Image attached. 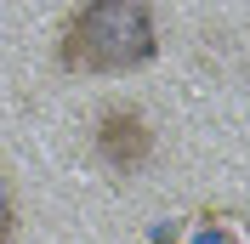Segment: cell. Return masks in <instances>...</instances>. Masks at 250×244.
Instances as JSON below:
<instances>
[{
	"instance_id": "1",
	"label": "cell",
	"mask_w": 250,
	"mask_h": 244,
	"mask_svg": "<svg viewBox=\"0 0 250 244\" xmlns=\"http://www.w3.org/2000/svg\"><path fill=\"white\" fill-rule=\"evenodd\" d=\"M159 57V23L148 0H85L57 34V68L68 74H137Z\"/></svg>"
},
{
	"instance_id": "2",
	"label": "cell",
	"mask_w": 250,
	"mask_h": 244,
	"mask_svg": "<svg viewBox=\"0 0 250 244\" xmlns=\"http://www.w3.org/2000/svg\"><path fill=\"white\" fill-rule=\"evenodd\" d=\"M97 159L114 176H137L154 159V131H148V120L131 102H108L97 114Z\"/></svg>"
},
{
	"instance_id": "3",
	"label": "cell",
	"mask_w": 250,
	"mask_h": 244,
	"mask_svg": "<svg viewBox=\"0 0 250 244\" xmlns=\"http://www.w3.org/2000/svg\"><path fill=\"white\" fill-rule=\"evenodd\" d=\"M12 239H17V193L0 176V244H12Z\"/></svg>"
},
{
	"instance_id": "4",
	"label": "cell",
	"mask_w": 250,
	"mask_h": 244,
	"mask_svg": "<svg viewBox=\"0 0 250 244\" xmlns=\"http://www.w3.org/2000/svg\"><path fill=\"white\" fill-rule=\"evenodd\" d=\"M193 244H245V239H239L228 222H205V227L193 233Z\"/></svg>"
}]
</instances>
